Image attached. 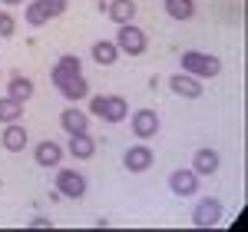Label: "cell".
<instances>
[{
    "mask_svg": "<svg viewBox=\"0 0 248 232\" xmlns=\"http://www.w3.org/2000/svg\"><path fill=\"white\" fill-rule=\"evenodd\" d=\"M14 30H17V20L10 10H0V37H14Z\"/></svg>",
    "mask_w": 248,
    "mask_h": 232,
    "instance_id": "603a6c76",
    "label": "cell"
},
{
    "mask_svg": "<svg viewBox=\"0 0 248 232\" xmlns=\"http://www.w3.org/2000/svg\"><path fill=\"white\" fill-rule=\"evenodd\" d=\"M90 113L106 123H123L129 113V103L123 97H90Z\"/></svg>",
    "mask_w": 248,
    "mask_h": 232,
    "instance_id": "3957f363",
    "label": "cell"
},
{
    "mask_svg": "<svg viewBox=\"0 0 248 232\" xmlns=\"http://www.w3.org/2000/svg\"><path fill=\"white\" fill-rule=\"evenodd\" d=\"M27 130L20 126V123H7L3 126V136H0V146L7 149V153H23L27 149Z\"/></svg>",
    "mask_w": 248,
    "mask_h": 232,
    "instance_id": "9c48e42d",
    "label": "cell"
},
{
    "mask_svg": "<svg viewBox=\"0 0 248 232\" xmlns=\"http://www.w3.org/2000/svg\"><path fill=\"white\" fill-rule=\"evenodd\" d=\"M23 20H27L30 27H43V23L50 20V10H46V3H43V0H33V3H27V10H23Z\"/></svg>",
    "mask_w": 248,
    "mask_h": 232,
    "instance_id": "ffe728a7",
    "label": "cell"
},
{
    "mask_svg": "<svg viewBox=\"0 0 248 232\" xmlns=\"http://www.w3.org/2000/svg\"><path fill=\"white\" fill-rule=\"evenodd\" d=\"M53 86H57V90H60V93H63L66 99H77V103L90 97V83H86V77H83V73L60 80V83H53Z\"/></svg>",
    "mask_w": 248,
    "mask_h": 232,
    "instance_id": "7c38bea8",
    "label": "cell"
},
{
    "mask_svg": "<svg viewBox=\"0 0 248 232\" xmlns=\"http://www.w3.org/2000/svg\"><path fill=\"white\" fill-rule=\"evenodd\" d=\"M218 166H222V159L215 149H195V156H192V173L195 176H212L218 173Z\"/></svg>",
    "mask_w": 248,
    "mask_h": 232,
    "instance_id": "5bb4252c",
    "label": "cell"
},
{
    "mask_svg": "<svg viewBox=\"0 0 248 232\" xmlns=\"http://www.w3.org/2000/svg\"><path fill=\"white\" fill-rule=\"evenodd\" d=\"M169 189L175 196H195L199 193V176L192 173V169H175L169 176Z\"/></svg>",
    "mask_w": 248,
    "mask_h": 232,
    "instance_id": "30bf717a",
    "label": "cell"
},
{
    "mask_svg": "<svg viewBox=\"0 0 248 232\" xmlns=\"http://www.w3.org/2000/svg\"><path fill=\"white\" fill-rule=\"evenodd\" d=\"M169 86H172L175 97H186V99H199L202 97V80L192 77V73H186V70H182V73H172Z\"/></svg>",
    "mask_w": 248,
    "mask_h": 232,
    "instance_id": "52a82bcc",
    "label": "cell"
},
{
    "mask_svg": "<svg viewBox=\"0 0 248 232\" xmlns=\"http://www.w3.org/2000/svg\"><path fill=\"white\" fill-rule=\"evenodd\" d=\"M182 70L192 73V77L199 80H212L222 73V60L212 57V53H199V50H186L182 53Z\"/></svg>",
    "mask_w": 248,
    "mask_h": 232,
    "instance_id": "6da1fadb",
    "label": "cell"
},
{
    "mask_svg": "<svg viewBox=\"0 0 248 232\" xmlns=\"http://www.w3.org/2000/svg\"><path fill=\"white\" fill-rule=\"evenodd\" d=\"M136 10H139L136 0H113L106 14H109V20H116V23H129V20H136Z\"/></svg>",
    "mask_w": 248,
    "mask_h": 232,
    "instance_id": "ac0fdd59",
    "label": "cell"
},
{
    "mask_svg": "<svg viewBox=\"0 0 248 232\" xmlns=\"http://www.w3.org/2000/svg\"><path fill=\"white\" fill-rule=\"evenodd\" d=\"M33 159H37V166H43V169H53V166H60V159H63V146L53 143V139H43L37 149H33Z\"/></svg>",
    "mask_w": 248,
    "mask_h": 232,
    "instance_id": "8fae6325",
    "label": "cell"
},
{
    "mask_svg": "<svg viewBox=\"0 0 248 232\" xmlns=\"http://www.w3.org/2000/svg\"><path fill=\"white\" fill-rule=\"evenodd\" d=\"M57 193L66 199H83L86 196V179L77 169H60L57 173Z\"/></svg>",
    "mask_w": 248,
    "mask_h": 232,
    "instance_id": "277c9868",
    "label": "cell"
},
{
    "mask_svg": "<svg viewBox=\"0 0 248 232\" xmlns=\"http://www.w3.org/2000/svg\"><path fill=\"white\" fill-rule=\"evenodd\" d=\"M93 60L99 66H113L116 60H119V50H116L113 40H96L93 43Z\"/></svg>",
    "mask_w": 248,
    "mask_h": 232,
    "instance_id": "e0dca14e",
    "label": "cell"
},
{
    "mask_svg": "<svg viewBox=\"0 0 248 232\" xmlns=\"http://www.w3.org/2000/svg\"><path fill=\"white\" fill-rule=\"evenodd\" d=\"M20 116H23V103H17L14 97L0 99V123H3V126H7V123H20Z\"/></svg>",
    "mask_w": 248,
    "mask_h": 232,
    "instance_id": "44dd1931",
    "label": "cell"
},
{
    "mask_svg": "<svg viewBox=\"0 0 248 232\" xmlns=\"http://www.w3.org/2000/svg\"><path fill=\"white\" fill-rule=\"evenodd\" d=\"M30 229H53V222L43 219V215H33V219H30Z\"/></svg>",
    "mask_w": 248,
    "mask_h": 232,
    "instance_id": "d4e9b609",
    "label": "cell"
},
{
    "mask_svg": "<svg viewBox=\"0 0 248 232\" xmlns=\"http://www.w3.org/2000/svg\"><path fill=\"white\" fill-rule=\"evenodd\" d=\"M43 3H46V10H50V17H60V14L66 10V3H70V0H43Z\"/></svg>",
    "mask_w": 248,
    "mask_h": 232,
    "instance_id": "cb8c5ba5",
    "label": "cell"
},
{
    "mask_svg": "<svg viewBox=\"0 0 248 232\" xmlns=\"http://www.w3.org/2000/svg\"><path fill=\"white\" fill-rule=\"evenodd\" d=\"M116 50L119 53H129V57H142L146 53V47H149V40H146V33L136 27L133 20L129 23H119V33H116Z\"/></svg>",
    "mask_w": 248,
    "mask_h": 232,
    "instance_id": "7a4b0ae2",
    "label": "cell"
},
{
    "mask_svg": "<svg viewBox=\"0 0 248 232\" xmlns=\"http://www.w3.org/2000/svg\"><path fill=\"white\" fill-rule=\"evenodd\" d=\"M7 97H14L17 103H27V99L33 97V80H27V77H14L10 83H7Z\"/></svg>",
    "mask_w": 248,
    "mask_h": 232,
    "instance_id": "d6986e66",
    "label": "cell"
},
{
    "mask_svg": "<svg viewBox=\"0 0 248 232\" xmlns=\"http://www.w3.org/2000/svg\"><path fill=\"white\" fill-rule=\"evenodd\" d=\"M66 149H70L73 159H93V156H96V139L90 133H70Z\"/></svg>",
    "mask_w": 248,
    "mask_h": 232,
    "instance_id": "4fadbf2b",
    "label": "cell"
},
{
    "mask_svg": "<svg viewBox=\"0 0 248 232\" xmlns=\"http://www.w3.org/2000/svg\"><path fill=\"white\" fill-rule=\"evenodd\" d=\"M3 7H17V3H23V0H0Z\"/></svg>",
    "mask_w": 248,
    "mask_h": 232,
    "instance_id": "484cf974",
    "label": "cell"
},
{
    "mask_svg": "<svg viewBox=\"0 0 248 232\" xmlns=\"http://www.w3.org/2000/svg\"><path fill=\"white\" fill-rule=\"evenodd\" d=\"M159 113L155 110H136L133 113V133L136 139H153L155 133H159Z\"/></svg>",
    "mask_w": 248,
    "mask_h": 232,
    "instance_id": "ba28073f",
    "label": "cell"
},
{
    "mask_svg": "<svg viewBox=\"0 0 248 232\" xmlns=\"http://www.w3.org/2000/svg\"><path fill=\"white\" fill-rule=\"evenodd\" d=\"M77 73H83V63H79V57L66 53V57H60L57 63H53V70H50V80H53V83H60V80L77 77Z\"/></svg>",
    "mask_w": 248,
    "mask_h": 232,
    "instance_id": "2e32d148",
    "label": "cell"
},
{
    "mask_svg": "<svg viewBox=\"0 0 248 232\" xmlns=\"http://www.w3.org/2000/svg\"><path fill=\"white\" fill-rule=\"evenodd\" d=\"M60 126H63L66 133H86V130H90V113H83V110H77V106H70V110L60 113Z\"/></svg>",
    "mask_w": 248,
    "mask_h": 232,
    "instance_id": "9a60e30c",
    "label": "cell"
},
{
    "mask_svg": "<svg viewBox=\"0 0 248 232\" xmlns=\"http://www.w3.org/2000/svg\"><path fill=\"white\" fill-rule=\"evenodd\" d=\"M192 222H195L199 229L218 226V222H222V202H218V199H202V202L192 209Z\"/></svg>",
    "mask_w": 248,
    "mask_h": 232,
    "instance_id": "5b68a950",
    "label": "cell"
},
{
    "mask_svg": "<svg viewBox=\"0 0 248 232\" xmlns=\"http://www.w3.org/2000/svg\"><path fill=\"white\" fill-rule=\"evenodd\" d=\"M162 3H166V14L172 20H192V14H195L192 0H162Z\"/></svg>",
    "mask_w": 248,
    "mask_h": 232,
    "instance_id": "7402d4cb",
    "label": "cell"
},
{
    "mask_svg": "<svg viewBox=\"0 0 248 232\" xmlns=\"http://www.w3.org/2000/svg\"><path fill=\"white\" fill-rule=\"evenodd\" d=\"M153 149L146 146V143H136V146H129L126 153H123V166L129 169V173H146L149 166H153Z\"/></svg>",
    "mask_w": 248,
    "mask_h": 232,
    "instance_id": "8992f818",
    "label": "cell"
}]
</instances>
